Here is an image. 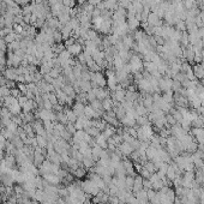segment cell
Wrapping results in <instances>:
<instances>
[{"label":"cell","instance_id":"cell-1","mask_svg":"<svg viewBox=\"0 0 204 204\" xmlns=\"http://www.w3.org/2000/svg\"><path fill=\"white\" fill-rule=\"evenodd\" d=\"M90 82L93 88H104L107 85V78L102 72H90Z\"/></svg>","mask_w":204,"mask_h":204},{"label":"cell","instance_id":"cell-2","mask_svg":"<svg viewBox=\"0 0 204 204\" xmlns=\"http://www.w3.org/2000/svg\"><path fill=\"white\" fill-rule=\"evenodd\" d=\"M80 187H82V190L85 192L86 195H89V196H91V197L96 196V195L101 191L100 188L95 185L94 181H91L90 179H86V180L82 181V182H80Z\"/></svg>","mask_w":204,"mask_h":204},{"label":"cell","instance_id":"cell-3","mask_svg":"<svg viewBox=\"0 0 204 204\" xmlns=\"http://www.w3.org/2000/svg\"><path fill=\"white\" fill-rule=\"evenodd\" d=\"M129 66H130V70L132 73L141 72V70L143 69V61L141 59V55H132L129 60Z\"/></svg>","mask_w":204,"mask_h":204},{"label":"cell","instance_id":"cell-4","mask_svg":"<svg viewBox=\"0 0 204 204\" xmlns=\"http://www.w3.org/2000/svg\"><path fill=\"white\" fill-rule=\"evenodd\" d=\"M2 75L8 80H15V82H17L18 76H19V70H18V67H6Z\"/></svg>","mask_w":204,"mask_h":204},{"label":"cell","instance_id":"cell-5","mask_svg":"<svg viewBox=\"0 0 204 204\" xmlns=\"http://www.w3.org/2000/svg\"><path fill=\"white\" fill-rule=\"evenodd\" d=\"M103 119L107 121V124H110V125H113L114 127H118L120 125V123H119V120L117 119L113 110H108V112L103 113Z\"/></svg>","mask_w":204,"mask_h":204},{"label":"cell","instance_id":"cell-6","mask_svg":"<svg viewBox=\"0 0 204 204\" xmlns=\"http://www.w3.org/2000/svg\"><path fill=\"white\" fill-rule=\"evenodd\" d=\"M91 90H93L95 93V95H96V99L100 100V101L107 99V97H110L109 89H104V88H91Z\"/></svg>","mask_w":204,"mask_h":204},{"label":"cell","instance_id":"cell-7","mask_svg":"<svg viewBox=\"0 0 204 204\" xmlns=\"http://www.w3.org/2000/svg\"><path fill=\"white\" fill-rule=\"evenodd\" d=\"M134 147L130 144V143H127V142H123L120 145H119V151L124 155V156H130L132 153H134Z\"/></svg>","mask_w":204,"mask_h":204},{"label":"cell","instance_id":"cell-8","mask_svg":"<svg viewBox=\"0 0 204 204\" xmlns=\"http://www.w3.org/2000/svg\"><path fill=\"white\" fill-rule=\"evenodd\" d=\"M83 49H84V46H82V45H79V43H73L72 46H70L69 48H66V51L69 52L71 54V56H78L82 52H83Z\"/></svg>","mask_w":204,"mask_h":204},{"label":"cell","instance_id":"cell-9","mask_svg":"<svg viewBox=\"0 0 204 204\" xmlns=\"http://www.w3.org/2000/svg\"><path fill=\"white\" fill-rule=\"evenodd\" d=\"M0 181H1V184L5 186V187H8V186H12L13 185V182H16L15 179L12 178V175H11V173H4L2 175H0Z\"/></svg>","mask_w":204,"mask_h":204},{"label":"cell","instance_id":"cell-10","mask_svg":"<svg viewBox=\"0 0 204 204\" xmlns=\"http://www.w3.org/2000/svg\"><path fill=\"white\" fill-rule=\"evenodd\" d=\"M42 178L47 181V182L52 184V185H55V186H58V185L61 182V179H60L56 174H52V173H48V174L42 175Z\"/></svg>","mask_w":204,"mask_h":204},{"label":"cell","instance_id":"cell-11","mask_svg":"<svg viewBox=\"0 0 204 204\" xmlns=\"http://www.w3.org/2000/svg\"><path fill=\"white\" fill-rule=\"evenodd\" d=\"M35 108H39V106H37V103H36L35 100H28V101L22 106L23 113H32Z\"/></svg>","mask_w":204,"mask_h":204},{"label":"cell","instance_id":"cell-12","mask_svg":"<svg viewBox=\"0 0 204 204\" xmlns=\"http://www.w3.org/2000/svg\"><path fill=\"white\" fill-rule=\"evenodd\" d=\"M94 139H95V143H96L99 147H101L102 149H107V148H108V138L102 134V132L99 134L96 138H94Z\"/></svg>","mask_w":204,"mask_h":204},{"label":"cell","instance_id":"cell-13","mask_svg":"<svg viewBox=\"0 0 204 204\" xmlns=\"http://www.w3.org/2000/svg\"><path fill=\"white\" fill-rule=\"evenodd\" d=\"M126 22H127V27H129V30L130 32H134L138 29V27L141 25V22L134 17H130V18H126Z\"/></svg>","mask_w":204,"mask_h":204},{"label":"cell","instance_id":"cell-14","mask_svg":"<svg viewBox=\"0 0 204 204\" xmlns=\"http://www.w3.org/2000/svg\"><path fill=\"white\" fill-rule=\"evenodd\" d=\"M84 107H85L84 103H82V102H76V103H73V106H72V110L77 114V117H83V115H84Z\"/></svg>","mask_w":204,"mask_h":204},{"label":"cell","instance_id":"cell-15","mask_svg":"<svg viewBox=\"0 0 204 204\" xmlns=\"http://www.w3.org/2000/svg\"><path fill=\"white\" fill-rule=\"evenodd\" d=\"M61 90H63L64 93L67 95L69 97L76 99V91H75V88H73V85H72L71 83H66V84L61 88Z\"/></svg>","mask_w":204,"mask_h":204},{"label":"cell","instance_id":"cell-16","mask_svg":"<svg viewBox=\"0 0 204 204\" xmlns=\"http://www.w3.org/2000/svg\"><path fill=\"white\" fill-rule=\"evenodd\" d=\"M192 71H193L196 78H204V67L202 64H196Z\"/></svg>","mask_w":204,"mask_h":204},{"label":"cell","instance_id":"cell-17","mask_svg":"<svg viewBox=\"0 0 204 204\" xmlns=\"http://www.w3.org/2000/svg\"><path fill=\"white\" fill-rule=\"evenodd\" d=\"M55 95H56V97H58V102H59V104L65 106L66 100H67V95L65 94L61 89H56V90H55Z\"/></svg>","mask_w":204,"mask_h":204},{"label":"cell","instance_id":"cell-18","mask_svg":"<svg viewBox=\"0 0 204 204\" xmlns=\"http://www.w3.org/2000/svg\"><path fill=\"white\" fill-rule=\"evenodd\" d=\"M90 106H91L97 113H100L101 115H103V110L104 109H103V106H102V101H100V100L96 99V100L90 102Z\"/></svg>","mask_w":204,"mask_h":204},{"label":"cell","instance_id":"cell-19","mask_svg":"<svg viewBox=\"0 0 204 204\" xmlns=\"http://www.w3.org/2000/svg\"><path fill=\"white\" fill-rule=\"evenodd\" d=\"M102 134H104L107 138H110L112 136H114V134H117V131H115V127L113 125H110V124H107V126L104 127V130L102 131Z\"/></svg>","mask_w":204,"mask_h":204},{"label":"cell","instance_id":"cell-20","mask_svg":"<svg viewBox=\"0 0 204 204\" xmlns=\"http://www.w3.org/2000/svg\"><path fill=\"white\" fill-rule=\"evenodd\" d=\"M95 165V160L93 158V156H84L83 157V161H82V166L84 168H93Z\"/></svg>","mask_w":204,"mask_h":204},{"label":"cell","instance_id":"cell-21","mask_svg":"<svg viewBox=\"0 0 204 204\" xmlns=\"http://www.w3.org/2000/svg\"><path fill=\"white\" fill-rule=\"evenodd\" d=\"M104 5H106V10H109L113 12L119 7L118 0H107V1H104Z\"/></svg>","mask_w":204,"mask_h":204},{"label":"cell","instance_id":"cell-22","mask_svg":"<svg viewBox=\"0 0 204 204\" xmlns=\"http://www.w3.org/2000/svg\"><path fill=\"white\" fill-rule=\"evenodd\" d=\"M36 141H37V147L41 148V149H46L47 148V144H48V139L47 137L45 136H36Z\"/></svg>","mask_w":204,"mask_h":204},{"label":"cell","instance_id":"cell-23","mask_svg":"<svg viewBox=\"0 0 204 204\" xmlns=\"http://www.w3.org/2000/svg\"><path fill=\"white\" fill-rule=\"evenodd\" d=\"M118 84H119L118 79H117L115 76L107 78V86H108V89H109L110 91H114V90L117 89V85H118Z\"/></svg>","mask_w":204,"mask_h":204},{"label":"cell","instance_id":"cell-24","mask_svg":"<svg viewBox=\"0 0 204 204\" xmlns=\"http://www.w3.org/2000/svg\"><path fill=\"white\" fill-rule=\"evenodd\" d=\"M113 104H114V101L112 100V97H107V99L102 100V106H103V109L106 112L113 109Z\"/></svg>","mask_w":204,"mask_h":204},{"label":"cell","instance_id":"cell-25","mask_svg":"<svg viewBox=\"0 0 204 204\" xmlns=\"http://www.w3.org/2000/svg\"><path fill=\"white\" fill-rule=\"evenodd\" d=\"M86 134H89V136H91L93 138H96L99 134H101V131L97 129V127H95V126H90V127H88V129H85L84 130Z\"/></svg>","mask_w":204,"mask_h":204},{"label":"cell","instance_id":"cell-26","mask_svg":"<svg viewBox=\"0 0 204 204\" xmlns=\"http://www.w3.org/2000/svg\"><path fill=\"white\" fill-rule=\"evenodd\" d=\"M184 7L186 11L188 10H192V8L198 7V4H197L196 0H184Z\"/></svg>","mask_w":204,"mask_h":204},{"label":"cell","instance_id":"cell-27","mask_svg":"<svg viewBox=\"0 0 204 204\" xmlns=\"http://www.w3.org/2000/svg\"><path fill=\"white\" fill-rule=\"evenodd\" d=\"M72 174H73V177L80 179V178H83V177H85L86 175V169L84 167H80V166H79L77 169H75V171L72 172Z\"/></svg>","mask_w":204,"mask_h":204},{"label":"cell","instance_id":"cell-28","mask_svg":"<svg viewBox=\"0 0 204 204\" xmlns=\"http://www.w3.org/2000/svg\"><path fill=\"white\" fill-rule=\"evenodd\" d=\"M4 40H5V42L6 43H12V42H15V41H17V34L16 32H11V34H8V35H6L5 37H4Z\"/></svg>","mask_w":204,"mask_h":204},{"label":"cell","instance_id":"cell-29","mask_svg":"<svg viewBox=\"0 0 204 204\" xmlns=\"http://www.w3.org/2000/svg\"><path fill=\"white\" fill-rule=\"evenodd\" d=\"M99 36H100V35H99V32H96L95 29H93V28L88 30V40H90V41H94V40L97 39Z\"/></svg>","mask_w":204,"mask_h":204},{"label":"cell","instance_id":"cell-30","mask_svg":"<svg viewBox=\"0 0 204 204\" xmlns=\"http://www.w3.org/2000/svg\"><path fill=\"white\" fill-rule=\"evenodd\" d=\"M53 39H54L55 43H60V42L63 41V35H61V32H60V30H58V29H55L54 32H53Z\"/></svg>","mask_w":204,"mask_h":204},{"label":"cell","instance_id":"cell-31","mask_svg":"<svg viewBox=\"0 0 204 204\" xmlns=\"http://www.w3.org/2000/svg\"><path fill=\"white\" fill-rule=\"evenodd\" d=\"M47 99L49 100V102H51L53 106H55V104H58V103H59V102H58V97H56V95H55V91H54V93H48Z\"/></svg>","mask_w":204,"mask_h":204},{"label":"cell","instance_id":"cell-32","mask_svg":"<svg viewBox=\"0 0 204 204\" xmlns=\"http://www.w3.org/2000/svg\"><path fill=\"white\" fill-rule=\"evenodd\" d=\"M51 70H52V69L48 66L47 64H41V65H40V73L43 75V76H45V75H48Z\"/></svg>","mask_w":204,"mask_h":204},{"label":"cell","instance_id":"cell-33","mask_svg":"<svg viewBox=\"0 0 204 204\" xmlns=\"http://www.w3.org/2000/svg\"><path fill=\"white\" fill-rule=\"evenodd\" d=\"M17 88L21 90L22 95H25L28 93V86H27V83H17Z\"/></svg>","mask_w":204,"mask_h":204},{"label":"cell","instance_id":"cell-34","mask_svg":"<svg viewBox=\"0 0 204 204\" xmlns=\"http://www.w3.org/2000/svg\"><path fill=\"white\" fill-rule=\"evenodd\" d=\"M63 5L66 7H76V0H63Z\"/></svg>","mask_w":204,"mask_h":204},{"label":"cell","instance_id":"cell-35","mask_svg":"<svg viewBox=\"0 0 204 204\" xmlns=\"http://www.w3.org/2000/svg\"><path fill=\"white\" fill-rule=\"evenodd\" d=\"M23 27L21 25V24H13V32H16V34H18V35H21L22 32H23Z\"/></svg>","mask_w":204,"mask_h":204},{"label":"cell","instance_id":"cell-36","mask_svg":"<svg viewBox=\"0 0 204 204\" xmlns=\"http://www.w3.org/2000/svg\"><path fill=\"white\" fill-rule=\"evenodd\" d=\"M73 43H76V40L73 39V37H70V39L64 41V46H65V48H69L70 46H72Z\"/></svg>","mask_w":204,"mask_h":204},{"label":"cell","instance_id":"cell-37","mask_svg":"<svg viewBox=\"0 0 204 204\" xmlns=\"http://www.w3.org/2000/svg\"><path fill=\"white\" fill-rule=\"evenodd\" d=\"M21 95H22V93H21V90H19L18 88H13V89H11V96H13V97L18 99Z\"/></svg>","mask_w":204,"mask_h":204},{"label":"cell","instance_id":"cell-38","mask_svg":"<svg viewBox=\"0 0 204 204\" xmlns=\"http://www.w3.org/2000/svg\"><path fill=\"white\" fill-rule=\"evenodd\" d=\"M0 49L4 51L5 53L7 52V43L5 42V40L4 39H0Z\"/></svg>","mask_w":204,"mask_h":204},{"label":"cell","instance_id":"cell-39","mask_svg":"<svg viewBox=\"0 0 204 204\" xmlns=\"http://www.w3.org/2000/svg\"><path fill=\"white\" fill-rule=\"evenodd\" d=\"M6 86L8 89H13V88H17V82L15 80H6Z\"/></svg>","mask_w":204,"mask_h":204},{"label":"cell","instance_id":"cell-40","mask_svg":"<svg viewBox=\"0 0 204 204\" xmlns=\"http://www.w3.org/2000/svg\"><path fill=\"white\" fill-rule=\"evenodd\" d=\"M17 100H18V102H19V104H21V106H23L24 103L28 101L29 99H28V97H27L25 95H21V96H19V97H18Z\"/></svg>","mask_w":204,"mask_h":204},{"label":"cell","instance_id":"cell-41","mask_svg":"<svg viewBox=\"0 0 204 204\" xmlns=\"http://www.w3.org/2000/svg\"><path fill=\"white\" fill-rule=\"evenodd\" d=\"M101 16V11L99 10V8H94V11H93V13H91V17L93 18H96V17H100Z\"/></svg>","mask_w":204,"mask_h":204},{"label":"cell","instance_id":"cell-42","mask_svg":"<svg viewBox=\"0 0 204 204\" xmlns=\"http://www.w3.org/2000/svg\"><path fill=\"white\" fill-rule=\"evenodd\" d=\"M96 8H99L100 11H103V10H106V5H104V1H101V2H99L96 6H95Z\"/></svg>","mask_w":204,"mask_h":204},{"label":"cell","instance_id":"cell-43","mask_svg":"<svg viewBox=\"0 0 204 204\" xmlns=\"http://www.w3.org/2000/svg\"><path fill=\"white\" fill-rule=\"evenodd\" d=\"M30 16H32V13L30 15H24L23 16V22L25 24H30Z\"/></svg>","mask_w":204,"mask_h":204},{"label":"cell","instance_id":"cell-44","mask_svg":"<svg viewBox=\"0 0 204 204\" xmlns=\"http://www.w3.org/2000/svg\"><path fill=\"white\" fill-rule=\"evenodd\" d=\"M36 22H37V16L34 15V13H32V16H30V25L35 24Z\"/></svg>","mask_w":204,"mask_h":204},{"label":"cell","instance_id":"cell-45","mask_svg":"<svg viewBox=\"0 0 204 204\" xmlns=\"http://www.w3.org/2000/svg\"><path fill=\"white\" fill-rule=\"evenodd\" d=\"M6 80H7V79L4 77V75H2V76H0V86L6 85Z\"/></svg>","mask_w":204,"mask_h":204},{"label":"cell","instance_id":"cell-46","mask_svg":"<svg viewBox=\"0 0 204 204\" xmlns=\"http://www.w3.org/2000/svg\"><path fill=\"white\" fill-rule=\"evenodd\" d=\"M2 30L5 32V35H8V34H11V32H13V28H7V27H5Z\"/></svg>","mask_w":204,"mask_h":204},{"label":"cell","instance_id":"cell-47","mask_svg":"<svg viewBox=\"0 0 204 204\" xmlns=\"http://www.w3.org/2000/svg\"><path fill=\"white\" fill-rule=\"evenodd\" d=\"M89 4H91V5H94V6H96L99 2H101V1H103V0H86Z\"/></svg>","mask_w":204,"mask_h":204},{"label":"cell","instance_id":"cell-48","mask_svg":"<svg viewBox=\"0 0 204 204\" xmlns=\"http://www.w3.org/2000/svg\"><path fill=\"white\" fill-rule=\"evenodd\" d=\"M4 160V153H2V150H0V162Z\"/></svg>","mask_w":204,"mask_h":204},{"label":"cell","instance_id":"cell-49","mask_svg":"<svg viewBox=\"0 0 204 204\" xmlns=\"http://www.w3.org/2000/svg\"><path fill=\"white\" fill-rule=\"evenodd\" d=\"M119 204H127V203H124V202H120Z\"/></svg>","mask_w":204,"mask_h":204}]
</instances>
